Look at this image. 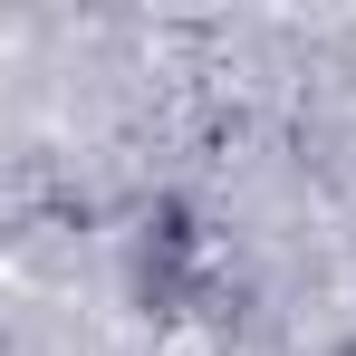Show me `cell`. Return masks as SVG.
Wrapping results in <instances>:
<instances>
[{"label":"cell","instance_id":"cell-1","mask_svg":"<svg viewBox=\"0 0 356 356\" xmlns=\"http://www.w3.org/2000/svg\"><path fill=\"white\" fill-rule=\"evenodd\" d=\"M183 260H193V212H183V202L145 212V241H135V289H145V308H174L183 298Z\"/></svg>","mask_w":356,"mask_h":356}]
</instances>
